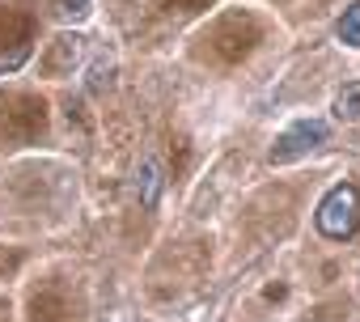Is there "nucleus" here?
<instances>
[{
    "label": "nucleus",
    "instance_id": "7",
    "mask_svg": "<svg viewBox=\"0 0 360 322\" xmlns=\"http://www.w3.org/2000/svg\"><path fill=\"white\" fill-rule=\"evenodd\" d=\"M56 5H60V13H85L89 0H56Z\"/></svg>",
    "mask_w": 360,
    "mask_h": 322
},
{
    "label": "nucleus",
    "instance_id": "4",
    "mask_svg": "<svg viewBox=\"0 0 360 322\" xmlns=\"http://www.w3.org/2000/svg\"><path fill=\"white\" fill-rule=\"evenodd\" d=\"M330 115H335L339 123H356V119H360V81H347V85L335 94Z\"/></svg>",
    "mask_w": 360,
    "mask_h": 322
},
{
    "label": "nucleus",
    "instance_id": "2",
    "mask_svg": "<svg viewBox=\"0 0 360 322\" xmlns=\"http://www.w3.org/2000/svg\"><path fill=\"white\" fill-rule=\"evenodd\" d=\"M326 140H330V123H326V119H297L292 127L280 131V140H276V148H271V161L280 166V161L305 157V153H314V148L326 144Z\"/></svg>",
    "mask_w": 360,
    "mask_h": 322
},
{
    "label": "nucleus",
    "instance_id": "3",
    "mask_svg": "<svg viewBox=\"0 0 360 322\" xmlns=\"http://www.w3.org/2000/svg\"><path fill=\"white\" fill-rule=\"evenodd\" d=\"M161 166H157V161L153 157H144L140 161V170H136V195H140V208L144 212H153L157 208V200H161Z\"/></svg>",
    "mask_w": 360,
    "mask_h": 322
},
{
    "label": "nucleus",
    "instance_id": "1",
    "mask_svg": "<svg viewBox=\"0 0 360 322\" xmlns=\"http://www.w3.org/2000/svg\"><path fill=\"white\" fill-rule=\"evenodd\" d=\"M314 225H318L322 238L347 242V238L360 229V191H356L352 183H335V187L322 195V204H318V212H314Z\"/></svg>",
    "mask_w": 360,
    "mask_h": 322
},
{
    "label": "nucleus",
    "instance_id": "6",
    "mask_svg": "<svg viewBox=\"0 0 360 322\" xmlns=\"http://www.w3.org/2000/svg\"><path fill=\"white\" fill-rule=\"evenodd\" d=\"M110 72H115V64H110V60H98V64L89 68V89H94V94H102V89L110 85Z\"/></svg>",
    "mask_w": 360,
    "mask_h": 322
},
{
    "label": "nucleus",
    "instance_id": "5",
    "mask_svg": "<svg viewBox=\"0 0 360 322\" xmlns=\"http://www.w3.org/2000/svg\"><path fill=\"white\" fill-rule=\"evenodd\" d=\"M335 39L343 47H360V0H352V5L343 9V18L335 22Z\"/></svg>",
    "mask_w": 360,
    "mask_h": 322
}]
</instances>
